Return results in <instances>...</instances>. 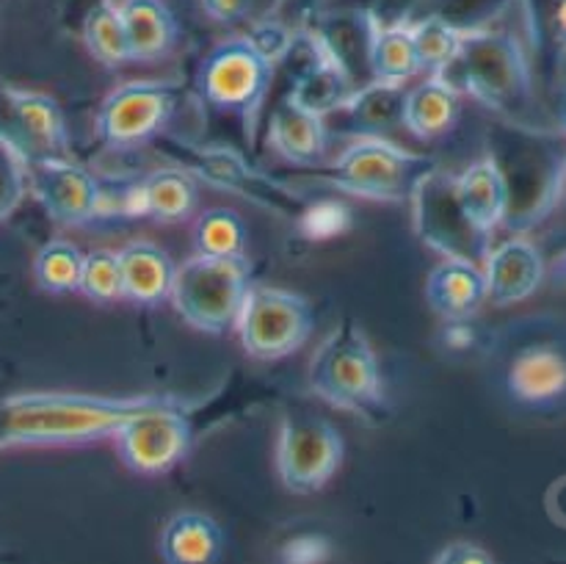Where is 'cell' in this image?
Listing matches in <instances>:
<instances>
[{"label":"cell","instance_id":"cell-1","mask_svg":"<svg viewBox=\"0 0 566 564\" xmlns=\"http://www.w3.org/2000/svg\"><path fill=\"white\" fill-rule=\"evenodd\" d=\"M169 396H88V393H20L0 407V446H77L108 437L130 415Z\"/></svg>","mask_w":566,"mask_h":564},{"label":"cell","instance_id":"cell-2","mask_svg":"<svg viewBox=\"0 0 566 564\" xmlns=\"http://www.w3.org/2000/svg\"><path fill=\"white\" fill-rule=\"evenodd\" d=\"M459 92L520 125H536L534 50L509 28H464L457 59L440 72Z\"/></svg>","mask_w":566,"mask_h":564},{"label":"cell","instance_id":"cell-3","mask_svg":"<svg viewBox=\"0 0 566 564\" xmlns=\"http://www.w3.org/2000/svg\"><path fill=\"white\" fill-rule=\"evenodd\" d=\"M490 158L509 188L503 224L525 230L556 208L566 188V153L553 133L506 119V125L497 127Z\"/></svg>","mask_w":566,"mask_h":564},{"label":"cell","instance_id":"cell-4","mask_svg":"<svg viewBox=\"0 0 566 564\" xmlns=\"http://www.w3.org/2000/svg\"><path fill=\"white\" fill-rule=\"evenodd\" d=\"M310 387L332 407L348 409L370 424H381L390 415L379 359L354 318L335 326V332L321 343L310 363Z\"/></svg>","mask_w":566,"mask_h":564},{"label":"cell","instance_id":"cell-5","mask_svg":"<svg viewBox=\"0 0 566 564\" xmlns=\"http://www.w3.org/2000/svg\"><path fill=\"white\" fill-rule=\"evenodd\" d=\"M249 285H252V263L247 254L243 258L193 254L177 269L171 302L188 324L210 335H221L235 330Z\"/></svg>","mask_w":566,"mask_h":564},{"label":"cell","instance_id":"cell-6","mask_svg":"<svg viewBox=\"0 0 566 564\" xmlns=\"http://www.w3.org/2000/svg\"><path fill=\"white\" fill-rule=\"evenodd\" d=\"M274 81V59L254 36H232L216 44L197 75L199 97L219 114L254 127V116Z\"/></svg>","mask_w":566,"mask_h":564},{"label":"cell","instance_id":"cell-7","mask_svg":"<svg viewBox=\"0 0 566 564\" xmlns=\"http://www.w3.org/2000/svg\"><path fill=\"white\" fill-rule=\"evenodd\" d=\"M431 169L434 160L403 149L390 138L359 136L335 164L321 169L318 177L357 197L401 202L412 197L420 177Z\"/></svg>","mask_w":566,"mask_h":564},{"label":"cell","instance_id":"cell-8","mask_svg":"<svg viewBox=\"0 0 566 564\" xmlns=\"http://www.w3.org/2000/svg\"><path fill=\"white\" fill-rule=\"evenodd\" d=\"M249 357L282 359L298 352L315 330V310L302 293L271 285H249L235 321Z\"/></svg>","mask_w":566,"mask_h":564},{"label":"cell","instance_id":"cell-9","mask_svg":"<svg viewBox=\"0 0 566 564\" xmlns=\"http://www.w3.org/2000/svg\"><path fill=\"white\" fill-rule=\"evenodd\" d=\"M409 202H412L415 232L426 247L440 252L442 258L484 263L492 249V236L468 219L457 199L453 175L434 166L420 177Z\"/></svg>","mask_w":566,"mask_h":564},{"label":"cell","instance_id":"cell-10","mask_svg":"<svg viewBox=\"0 0 566 564\" xmlns=\"http://www.w3.org/2000/svg\"><path fill=\"white\" fill-rule=\"evenodd\" d=\"M343 437L326 418L304 409L282 415L276 470L293 495L321 492L343 464Z\"/></svg>","mask_w":566,"mask_h":564},{"label":"cell","instance_id":"cell-11","mask_svg":"<svg viewBox=\"0 0 566 564\" xmlns=\"http://www.w3.org/2000/svg\"><path fill=\"white\" fill-rule=\"evenodd\" d=\"M122 464L136 476H164L188 457L193 426L177 398L130 415L114 431Z\"/></svg>","mask_w":566,"mask_h":564},{"label":"cell","instance_id":"cell-12","mask_svg":"<svg viewBox=\"0 0 566 564\" xmlns=\"http://www.w3.org/2000/svg\"><path fill=\"white\" fill-rule=\"evenodd\" d=\"M180 103V88L164 81H127L103 100L97 136L108 149H130L164 133Z\"/></svg>","mask_w":566,"mask_h":564},{"label":"cell","instance_id":"cell-13","mask_svg":"<svg viewBox=\"0 0 566 564\" xmlns=\"http://www.w3.org/2000/svg\"><path fill=\"white\" fill-rule=\"evenodd\" d=\"M0 142L22 160L61 158L70 149V133L59 103L50 94L0 86Z\"/></svg>","mask_w":566,"mask_h":564},{"label":"cell","instance_id":"cell-14","mask_svg":"<svg viewBox=\"0 0 566 564\" xmlns=\"http://www.w3.org/2000/svg\"><path fill=\"white\" fill-rule=\"evenodd\" d=\"M28 188L61 227H81L103 213L105 188L86 166L61 158L28 160Z\"/></svg>","mask_w":566,"mask_h":564},{"label":"cell","instance_id":"cell-15","mask_svg":"<svg viewBox=\"0 0 566 564\" xmlns=\"http://www.w3.org/2000/svg\"><path fill=\"white\" fill-rule=\"evenodd\" d=\"M509 396L525 407H553L566 398V352L553 343L520 348L506 370Z\"/></svg>","mask_w":566,"mask_h":564},{"label":"cell","instance_id":"cell-16","mask_svg":"<svg viewBox=\"0 0 566 564\" xmlns=\"http://www.w3.org/2000/svg\"><path fill=\"white\" fill-rule=\"evenodd\" d=\"M486 299L497 307L525 302L539 291L545 280V258L525 238H512L490 249L484 260Z\"/></svg>","mask_w":566,"mask_h":564},{"label":"cell","instance_id":"cell-17","mask_svg":"<svg viewBox=\"0 0 566 564\" xmlns=\"http://www.w3.org/2000/svg\"><path fill=\"white\" fill-rule=\"evenodd\" d=\"M326 138H329V127H326L324 114L307 108L293 94L276 103L274 116H271V144L282 158L304 169H315L326 158Z\"/></svg>","mask_w":566,"mask_h":564},{"label":"cell","instance_id":"cell-18","mask_svg":"<svg viewBox=\"0 0 566 564\" xmlns=\"http://www.w3.org/2000/svg\"><path fill=\"white\" fill-rule=\"evenodd\" d=\"M296 42L298 48L304 50V55H307V59H304L307 64H304L302 75L296 77V83H293L291 94L296 100H302L307 108L329 116L332 111H335L340 103H346L348 94L354 92L352 88L354 81L348 77V72L343 70L340 61L324 48V42H321L315 33H302Z\"/></svg>","mask_w":566,"mask_h":564},{"label":"cell","instance_id":"cell-19","mask_svg":"<svg viewBox=\"0 0 566 564\" xmlns=\"http://www.w3.org/2000/svg\"><path fill=\"white\" fill-rule=\"evenodd\" d=\"M426 299L442 321L470 318L479 313L481 302L486 299L484 269L473 260L446 258L429 274Z\"/></svg>","mask_w":566,"mask_h":564},{"label":"cell","instance_id":"cell-20","mask_svg":"<svg viewBox=\"0 0 566 564\" xmlns=\"http://www.w3.org/2000/svg\"><path fill=\"white\" fill-rule=\"evenodd\" d=\"M403 83L390 81H370L368 86L352 92L346 103L337 105L332 114L343 116L346 125L343 130L354 136H376L387 138L398 125H403Z\"/></svg>","mask_w":566,"mask_h":564},{"label":"cell","instance_id":"cell-21","mask_svg":"<svg viewBox=\"0 0 566 564\" xmlns=\"http://www.w3.org/2000/svg\"><path fill=\"white\" fill-rule=\"evenodd\" d=\"M462 108V92L440 72H431L423 83L407 92L403 100V127L420 142H434L453 130Z\"/></svg>","mask_w":566,"mask_h":564},{"label":"cell","instance_id":"cell-22","mask_svg":"<svg viewBox=\"0 0 566 564\" xmlns=\"http://www.w3.org/2000/svg\"><path fill=\"white\" fill-rule=\"evenodd\" d=\"M122 299L136 304H158L171 296L177 265L169 254L149 241L127 243L119 249Z\"/></svg>","mask_w":566,"mask_h":564},{"label":"cell","instance_id":"cell-23","mask_svg":"<svg viewBox=\"0 0 566 564\" xmlns=\"http://www.w3.org/2000/svg\"><path fill=\"white\" fill-rule=\"evenodd\" d=\"M453 186L468 219L492 236L503 224L509 210V188L495 160L481 158L470 164L462 175L453 177Z\"/></svg>","mask_w":566,"mask_h":564},{"label":"cell","instance_id":"cell-24","mask_svg":"<svg viewBox=\"0 0 566 564\" xmlns=\"http://www.w3.org/2000/svg\"><path fill=\"white\" fill-rule=\"evenodd\" d=\"M119 11L130 39L133 61H158L175 50L180 25L164 0H119Z\"/></svg>","mask_w":566,"mask_h":564},{"label":"cell","instance_id":"cell-25","mask_svg":"<svg viewBox=\"0 0 566 564\" xmlns=\"http://www.w3.org/2000/svg\"><path fill=\"white\" fill-rule=\"evenodd\" d=\"M224 553V531L210 514L180 512L160 531V556L169 564H213Z\"/></svg>","mask_w":566,"mask_h":564},{"label":"cell","instance_id":"cell-26","mask_svg":"<svg viewBox=\"0 0 566 564\" xmlns=\"http://www.w3.org/2000/svg\"><path fill=\"white\" fill-rule=\"evenodd\" d=\"M376 20L368 11H343L321 20L315 36L324 42V48L340 61L343 70L352 81L359 77V64L370 75V44H374ZM374 81V77H370Z\"/></svg>","mask_w":566,"mask_h":564},{"label":"cell","instance_id":"cell-27","mask_svg":"<svg viewBox=\"0 0 566 564\" xmlns=\"http://www.w3.org/2000/svg\"><path fill=\"white\" fill-rule=\"evenodd\" d=\"M142 213L155 221H182L197 210L199 188L180 166H164L147 175L138 186Z\"/></svg>","mask_w":566,"mask_h":564},{"label":"cell","instance_id":"cell-28","mask_svg":"<svg viewBox=\"0 0 566 564\" xmlns=\"http://www.w3.org/2000/svg\"><path fill=\"white\" fill-rule=\"evenodd\" d=\"M536 64L547 75L566 61V0H520Z\"/></svg>","mask_w":566,"mask_h":564},{"label":"cell","instance_id":"cell-29","mask_svg":"<svg viewBox=\"0 0 566 564\" xmlns=\"http://www.w3.org/2000/svg\"><path fill=\"white\" fill-rule=\"evenodd\" d=\"M423 72L415 50L412 28L409 25H379L370 44V77L374 81L407 83Z\"/></svg>","mask_w":566,"mask_h":564},{"label":"cell","instance_id":"cell-30","mask_svg":"<svg viewBox=\"0 0 566 564\" xmlns=\"http://www.w3.org/2000/svg\"><path fill=\"white\" fill-rule=\"evenodd\" d=\"M83 42L88 53L105 66H122L133 61L125 20H122L119 3L114 0H103L88 11L83 20Z\"/></svg>","mask_w":566,"mask_h":564},{"label":"cell","instance_id":"cell-31","mask_svg":"<svg viewBox=\"0 0 566 564\" xmlns=\"http://www.w3.org/2000/svg\"><path fill=\"white\" fill-rule=\"evenodd\" d=\"M249 247V227L230 208H210L193 221V249L210 258H243Z\"/></svg>","mask_w":566,"mask_h":564},{"label":"cell","instance_id":"cell-32","mask_svg":"<svg viewBox=\"0 0 566 564\" xmlns=\"http://www.w3.org/2000/svg\"><path fill=\"white\" fill-rule=\"evenodd\" d=\"M81 269H83V252L72 241L55 238L39 249L36 260H33V276L42 291L55 293H75L81 285Z\"/></svg>","mask_w":566,"mask_h":564},{"label":"cell","instance_id":"cell-33","mask_svg":"<svg viewBox=\"0 0 566 564\" xmlns=\"http://www.w3.org/2000/svg\"><path fill=\"white\" fill-rule=\"evenodd\" d=\"M412 28L415 50L423 72H442L453 59H457L459 48H462V31L464 28L453 25L442 14H431L420 20Z\"/></svg>","mask_w":566,"mask_h":564},{"label":"cell","instance_id":"cell-34","mask_svg":"<svg viewBox=\"0 0 566 564\" xmlns=\"http://www.w3.org/2000/svg\"><path fill=\"white\" fill-rule=\"evenodd\" d=\"M77 293H83V296L92 299V302H116V299H122L119 252L94 249V252L83 254Z\"/></svg>","mask_w":566,"mask_h":564},{"label":"cell","instance_id":"cell-35","mask_svg":"<svg viewBox=\"0 0 566 564\" xmlns=\"http://www.w3.org/2000/svg\"><path fill=\"white\" fill-rule=\"evenodd\" d=\"M352 227V213H348L346 205L340 202H318L310 205L298 216V230L310 241H326V238L343 236V232Z\"/></svg>","mask_w":566,"mask_h":564},{"label":"cell","instance_id":"cell-36","mask_svg":"<svg viewBox=\"0 0 566 564\" xmlns=\"http://www.w3.org/2000/svg\"><path fill=\"white\" fill-rule=\"evenodd\" d=\"M28 191V169L25 160L9 147V144L0 142V221L6 216H11L17 210V205L22 202Z\"/></svg>","mask_w":566,"mask_h":564},{"label":"cell","instance_id":"cell-37","mask_svg":"<svg viewBox=\"0 0 566 564\" xmlns=\"http://www.w3.org/2000/svg\"><path fill=\"white\" fill-rule=\"evenodd\" d=\"M329 540L326 536L304 534L296 540H287L285 547L280 551V558L287 564H315L329 558Z\"/></svg>","mask_w":566,"mask_h":564},{"label":"cell","instance_id":"cell-38","mask_svg":"<svg viewBox=\"0 0 566 564\" xmlns=\"http://www.w3.org/2000/svg\"><path fill=\"white\" fill-rule=\"evenodd\" d=\"M492 553L484 551V547L473 545L468 540L448 542L442 551L434 553V564H490Z\"/></svg>","mask_w":566,"mask_h":564},{"label":"cell","instance_id":"cell-39","mask_svg":"<svg viewBox=\"0 0 566 564\" xmlns=\"http://www.w3.org/2000/svg\"><path fill=\"white\" fill-rule=\"evenodd\" d=\"M440 337L451 352H468V348H473L479 343V330L473 324V315L470 318H448Z\"/></svg>","mask_w":566,"mask_h":564},{"label":"cell","instance_id":"cell-40","mask_svg":"<svg viewBox=\"0 0 566 564\" xmlns=\"http://www.w3.org/2000/svg\"><path fill=\"white\" fill-rule=\"evenodd\" d=\"M205 9L219 22H238L252 17L258 9V0H205Z\"/></svg>","mask_w":566,"mask_h":564},{"label":"cell","instance_id":"cell-41","mask_svg":"<svg viewBox=\"0 0 566 564\" xmlns=\"http://www.w3.org/2000/svg\"><path fill=\"white\" fill-rule=\"evenodd\" d=\"M556 114H558V125H562V130L566 133V86L562 88V94H558Z\"/></svg>","mask_w":566,"mask_h":564}]
</instances>
